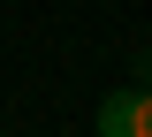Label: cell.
<instances>
[{"instance_id": "1", "label": "cell", "mask_w": 152, "mask_h": 137, "mask_svg": "<svg viewBox=\"0 0 152 137\" xmlns=\"http://www.w3.org/2000/svg\"><path fill=\"white\" fill-rule=\"evenodd\" d=\"M99 137H152V84H129V92L99 99Z\"/></svg>"}]
</instances>
